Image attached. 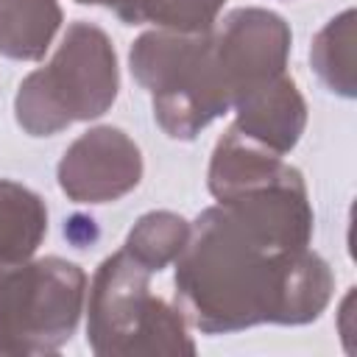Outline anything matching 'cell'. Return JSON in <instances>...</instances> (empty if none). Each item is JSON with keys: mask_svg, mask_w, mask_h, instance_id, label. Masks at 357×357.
<instances>
[{"mask_svg": "<svg viewBox=\"0 0 357 357\" xmlns=\"http://www.w3.org/2000/svg\"><path fill=\"white\" fill-rule=\"evenodd\" d=\"M332 296V271L310 248L259 237L223 204L206 209L176 257V298L206 335L257 324H310Z\"/></svg>", "mask_w": 357, "mask_h": 357, "instance_id": "6da1fadb", "label": "cell"}, {"mask_svg": "<svg viewBox=\"0 0 357 357\" xmlns=\"http://www.w3.org/2000/svg\"><path fill=\"white\" fill-rule=\"evenodd\" d=\"M84 304L86 340L100 357L195 354L184 312L151 293V271L126 248L100 262Z\"/></svg>", "mask_w": 357, "mask_h": 357, "instance_id": "7a4b0ae2", "label": "cell"}, {"mask_svg": "<svg viewBox=\"0 0 357 357\" xmlns=\"http://www.w3.org/2000/svg\"><path fill=\"white\" fill-rule=\"evenodd\" d=\"M117 59L92 22H73L47 67L33 70L14 98L17 123L31 137H50L78 120L100 117L117 98Z\"/></svg>", "mask_w": 357, "mask_h": 357, "instance_id": "3957f363", "label": "cell"}, {"mask_svg": "<svg viewBox=\"0 0 357 357\" xmlns=\"http://www.w3.org/2000/svg\"><path fill=\"white\" fill-rule=\"evenodd\" d=\"M131 73L153 95V114L173 139H192L231 109L212 56V31H151L131 47Z\"/></svg>", "mask_w": 357, "mask_h": 357, "instance_id": "277c9868", "label": "cell"}, {"mask_svg": "<svg viewBox=\"0 0 357 357\" xmlns=\"http://www.w3.org/2000/svg\"><path fill=\"white\" fill-rule=\"evenodd\" d=\"M86 301V273L61 257L0 262V354L59 351Z\"/></svg>", "mask_w": 357, "mask_h": 357, "instance_id": "5b68a950", "label": "cell"}, {"mask_svg": "<svg viewBox=\"0 0 357 357\" xmlns=\"http://www.w3.org/2000/svg\"><path fill=\"white\" fill-rule=\"evenodd\" d=\"M287 53L290 28L279 14L265 8H237L220 22V31L212 33V56L231 106L284 73Z\"/></svg>", "mask_w": 357, "mask_h": 357, "instance_id": "8992f818", "label": "cell"}, {"mask_svg": "<svg viewBox=\"0 0 357 357\" xmlns=\"http://www.w3.org/2000/svg\"><path fill=\"white\" fill-rule=\"evenodd\" d=\"M142 178L137 142L112 126L81 134L59 162V187L75 204H106L131 192Z\"/></svg>", "mask_w": 357, "mask_h": 357, "instance_id": "52a82bcc", "label": "cell"}, {"mask_svg": "<svg viewBox=\"0 0 357 357\" xmlns=\"http://www.w3.org/2000/svg\"><path fill=\"white\" fill-rule=\"evenodd\" d=\"M231 109L237 112L234 128L279 156L298 142L307 123L304 98L296 81L284 73L243 95Z\"/></svg>", "mask_w": 357, "mask_h": 357, "instance_id": "ba28073f", "label": "cell"}, {"mask_svg": "<svg viewBox=\"0 0 357 357\" xmlns=\"http://www.w3.org/2000/svg\"><path fill=\"white\" fill-rule=\"evenodd\" d=\"M59 25L56 0H0V53L20 61L42 59Z\"/></svg>", "mask_w": 357, "mask_h": 357, "instance_id": "9c48e42d", "label": "cell"}, {"mask_svg": "<svg viewBox=\"0 0 357 357\" xmlns=\"http://www.w3.org/2000/svg\"><path fill=\"white\" fill-rule=\"evenodd\" d=\"M47 231L42 198L8 178H0V262L31 259Z\"/></svg>", "mask_w": 357, "mask_h": 357, "instance_id": "30bf717a", "label": "cell"}, {"mask_svg": "<svg viewBox=\"0 0 357 357\" xmlns=\"http://www.w3.org/2000/svg\"><path fill=\"white\" fill-rule=\"evenodd\" d=\"M190 223L173 212H148L142 215L126 237V251L151 273H159L170 265L187 245Z\"/></svg>", "mask_w": 357, "mask_h": 357, "instance_id": "8fae6325", "label": "cell"}, {"mask_svg": "<svg viewBox=\"0 0 357 357\" xmlns=\"http://www.w3.org/2000/svg\"><path fill=\"white\" fill-rule=\"evenodd\" d=\"M312 67L321 81L346 98L354 95V11L346 8L318 31L312 50Z\"/></svg>", "mask_w": 357, "mask_h": 357, "instance_id": "7c38bea8", "label": "cell"}, {"mask_svg": "<svg viewBox=\"0 0 357 357\" xmlns=\"http://www.w3.org/2000/svg\"><path fill=\"white\" fill-rule=\"evenodd\" d=\"M223 3L226 0H142L139 22H153L178 33H204L212 31Z\"/></svg>", "mask_w": 357, "mask_h": 357, "instance_id": "4fadbf2b", "label": "cell"}, {"mask_svg": "<svg viewBox=\"0 0 357 357\" xmlns=\"http://www.w3.org/2000/svg\"><path fill=\"white\" fill-rule=\"evenodd\" d=\"M78 3L114 8V14H117L123 22H128V25H137V22H139V8H142V0H78Z\"/></svg>", "mask_w": 357, "mask_h": 357, "instance_id": "5bb4252c", "label": "cell"}]
</instances>
